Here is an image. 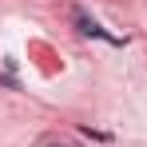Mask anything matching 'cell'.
I'll use <instances>...</instances> for the list:
<instances>
[{"instance_id":"cell-1","label":"cell","mask_w":147,"mask_h":147,"mask_svg":"<svg viewBox=\"0 0 147 147\" xmlns=\"http://www.w3.org/2000/svg\"><path fill=\"white\" fill-rule=\"evenodd\" d=\"M76 28H80L84 36H103V28H99L96 20L88 16V12H80V8H76Z\"/></svg>"}]
</instances>
